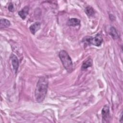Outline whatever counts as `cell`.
Listing matches in <instances>:
<instances>
[{
	"label": "cell",
	"mask_w": 123,
	"mask_h": 123,
	"mask_svg": "<svg viewBox=\"0 0 123 123\" xmlns=\"http://www.w3.org/2000/svg\"><path fill=\"white\" fill-rule=\"evenodd\" d=\"M48 87V78L41 76L37 83L35 91V98L37 102H42L45 98Z\"/></svg>",
	"instance_id": "cell-1"
},
{
	"label": "cell",
	"mask_w": 123,
	"mask_h": 123,
	"mask_svg": "<svg viewBox=\"0 0 123 123\" xmlns=\"http://www.w3.org/2000/svg\"><path fill=\"white\" fill-rule=\"evenodd\" d=\"M59 57L62 61L63 67L67 71L68 73L72 72L74 70L73 63L72 59L68 53L66 51L62 50L60 51L59 53Z\"/></svg>",
	"instance_id": "cell-2"
},
{
	"label": "cell",
	"mask_w": 123,
	"mask_h": 123,
	"mask_svg": "<svg viewBox=\"0 0 123 123\" xmlns=\"http://www.w3.org/2000/svg\"><path fill=\"white\" fill-rule=\"evenodd\" d=\"M83 41L87 45H93L96 46H99L103 42L102 36L100 34H97L94 37H86L84 38Z\"/></svg>",
	"instance_id": "cell-3"
},
{
	"label": "cell",
	"mask_w": 123,
	"mask_h": 123,
	"mask_svg": "<svg viewBox=\"0 0 123 123\" xmlns=\"http://www.w3.org/2000/svg\"><path fill=\"white\" fill-rule=\"evenodd\" d=\"M102 115L103 122H108L110 117L109 106L107 105H105L102 110Z\"/></svg>",
	"instance_id": "cell-4"
},
{
	"label": "cell",
	"mask_w": 123,
	"mask_h": 123,
	"mask_svg": "<svg viewBox=\"0 0 123 123\" xmlns=\"http://www.w3.org/2000/svg\"><path fill=\"white\" fill-rule=\"evenodd\" d=\"M11 60L12 61V63L15 73H16L19 67V61L17 57L14 54H12L11 56Z\"/></svg>",
	"instance_id": "cell-5"
},
{
	"label": "cell",
	"mask_w": 123,
	"mask_h": 123,
	"mask_svg": "<svg viewBox=\"0 0 123 123\" xmlns=\"http://www.w3.org/2000/svg\"><path fill=\"white\" fill-rule=\"evenodd\" d=\"M40 23L38 22H37L31 25L29 27V29L31 33L33 35H35L36 33L40 29Z\"/></svg>",
	"instance_id": "cell-6"
},
{
	"label": "cell",
	"mask_w": 123,
	"mask_h": 123,
	"mask_svg": "<svg viewBox=\"0 0 123 123\" xmlns=\"http://www.w3.org/2000/svg\"><path fill=\"white\" fill-rule=\"evenodd\" d=\"M28 12H29V7L28 6H25L22 9L21 11H19L18 12V14L19 16L21 17V18L23 19H25L27 14H28Z\"/></svg>",
	"instance_id": "cell-7"
},
{
	"label": "cell",
	"mask_w": 123,
	"mask_h": 123,
	"mask_svg": "<svg viewBox=\"0 0 123 123\" xmlns=\"http://www.w3.org/2000/svg\"><path fill=\"white\" fill-rule=\"evenodd\" d=\"M80 24V20L78 19L73 18H70L68 20L67 24L70 26H75L79 25Z\"/></svg>",
	"instance_id": "cell-8"
},
{
	"label": "cell",
	"mask_w": 123,
	"mask_h": 123,
	"mask_svg": "<svg viewBox=\"0 0 123 123\" xmlns=\"http://www.w3.org/2000/svg\"><path fill=\"white\" fill-rule=\"evenodd\" d=\"M92 60L91 58H89L87 59L86 61H84L82 64L81 69L82 70H85L88 68L89 67H91L92 65Z\"/></svg>",
	"instance_id": "cell-9"
},
{
	"label": "cell",
	"mask_w": 123,
	"mask_h": 123,
	"mask_svg": "<svg viewBox=\"0 0 123 123\" xmlns=\"http://www.w3.org/2000/svg\"><path fill=\"white\" fill-rule=\"evenodd\" d=\"M109 33L113 39H117L119 37V35L117 30L113 26H111L110 28Z\"/></svg>",
	"instance_id": "cell-10"
},
{
	"label": "cell",
	"mask_w": 123,
	"mask_h": 123,
	"mask_svg": "<svg viewBox=\"0 0 123 123\" xmlns=\"http://www.w3.org/2000/svg\"><path fill=\"white\" fill-rule=\"evenodd\" d=\"M85 11V12L86 13V14L89 17L93 16L95 13V11L94 10V9L90 6H88L86 7Z\"/></svg>",
	"instance_id": "cell-11"
},
{
	"label": "cell",
	"mask_w": 123,
	"mask_h": 123,
	"mask_svg": "<svg viewBox=\"0 0 123 123\" xmlns=\"http://www.w3.org/2000/svg\"><path fill=\"white\" fill-rule=\"evenodd\" d=\"M10 25V22L9 20L6 19H0V28L4 27H7Z\"/></svg>",
	"instance_id": "cell-12"
},
{
	"label": "cell",
	"mask_w": 123,
	"mask_h": 123,
	"mask_svg": "<svg viewBox=\"0 0 123 123\" xmlns=\"http://www.w3.org/2000/svg\"><path fill=\"white\" fill-rule=\"evenodd\" d=\"M8 10L12 12H13L14 11V7L12 3H10L8 6Z\"/></svg>",
	"instance_id": "cell-13"
}]
</instances>
